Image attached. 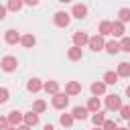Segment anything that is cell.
Returning <instances> with one entry per match:
<instances>
[{"label": "cell", "mask_w": 130, "mask_h": 130, "mask_svg": "<svg viewBox=\"0 0 130 130\" xmlns=\"http://www.w3.org/2000/svg\"><path fill=\"white\" fill-rule=\"evenodd\" d=\"M67 104H69V95H65V93H55V95H53V106H55L57 110L67 108Z\"/></svg>", "instance_id": "6da1fadb"}, {"label": "cell", "mask_w": 130, "mask_h": 130, "mask_svg": "<svg viewBox=\"0 0 130 130\" xmlns=\"http://www.w3.org/2000/svg\"><path fill=\"white\" fill-rule=\"evenodd\" d=\"M106 108H108V110H120V108H122V100H120L116 93L106 95Z\"/></svg>", "instance_id": "7a4b0ae2"}, {"label": "cell", "mask_w": 130, "mask_h": 130, "mask_svg": "<svg viewBox=\"0 0 130 130\" xmlns=\"http://www.w3.org/2000/svg\"><path fill=\"white\" fill-rule=\"evenodd\" d=\"M0 65H2V69H4V71H8V73H10V71H14V69H16L18 61H16V57H10V55H8V57H4V59L0 61Z\"/></svg>", "instance_id": "3957f363"}, {"label": "cell", "mask_w": 130, "mask_h": 130, "mask_svg": "<svg viewBox=\"0 0 130 130\" xmlns=\"http://www.w3.org/2000/svg\"><path fill=\"white\" fill-rule=\"evenodd\" d=\"M87 45H89V49H91V51H102V49L106 47V43H104V39H102L100 35H95V37H91Z\"/></svg>", "instance_id": "277c9868"}, {"label": "cell", "mask_w": 130, "mask_h": 130, "mask_svg": "<svg viewBox=\"0 0 130 130\" xmlns=\"http://www.w3.org/2000/svg\"><path fill=\"white\" fill-rule=\"evenodd\" d=\"M79 91H81V83H77V81H69L65 85V95H77Z\"/></svg>", "instance_id": "5b68a950"}, {"label": "cell", "mask_w": 130, "mask_h": 130, "mask_svg": "<svg viewBox=\"0 0 130 130\" xmlns=\"http://www.w3.org/2000/svg\"><path fill=\"white\" fill-rule=\"evenodd\" d=\"M73 41H75V47H79V49H81V47H83L85 43H89V37H87L85 32H81V30H77V32L73 35Z\"/></svg>", "instance_id": "8992f818"}, {"label": "cell", "mask_w": 130, "mask_h": 130, "mask_svg": "<svg viewBox=\"0 0 130 130\" xmlns=\"http://www.w3.org/2000/svg\"><path fill=\"white\" fill-rule=\"evenodd\" d=\"M71 116H73V120H85V118H87V108H83V106H75L73 112H71Z\"/></svg>", "instance_id": "52a82bcc"}, {"label": "cell", "mask_w": 130, "mask_h": 130, "mask_svg": "<svg viewBox=\"0 0 130 130\" xmlns=\"http://www.w3.org/2000/svg\"><path fill=\"white\" fill-rule=\"evenodd\" d=\"M22 120H24V116H22V114H20V112H16V110H14V112H10V114H8V126H12V128H14V126H16V124H20V122H22Z\"/></svg>", "instance_id": "ba28073f"}, {"label": "cell", "mask_w": 130, "mask_h": 130, "mask_svg": "<svg viewBox=\"0 0 130 130\" xmlns=\"http://www.w3.org/2000/svg\"><path fill=\"white\" fill-rule=\"evenodd\" d=\"M4 41H6L8 45H16V43L20 41V35H18L16 30L10 28V30H6V35H4Z\"/></svg>", "instance_id": "9c48e42d"}, {"label": "cell", "mask_w": 130, "mask_h": 130, "mask_svg": "<svg viewBox=\"0 0 130 130\" xmlns=\"http://www.w3.org/2000/svg\"><path fill=\"white\" fill-rule=\"evenodd\" d=\"M55 24L57 26H67L69 24V14L67 12H57L55 14Z\"/></svg>", "instance_id": "30bf717a"}, {"label": "cell", "mask_w": 130, "mask_h": 130, "mask_svg": "<svg viewBox=\"0 0 130 130\" xmlns=\"http://www.w3.org/2000/svg\"><path fill=\"white\" fill-rule=\"evenodd\" d=\"M67 57H69L71 61H79V59L83 57V51H81L79 47H71V49L67 51Z\"/></svg>", "instance_id": "8fae6325"}, {"label": "cell", "mask_w": 130, "mask_h": 130, "mask_svg": "<svg viewBox=\"0 0 130 130\" xmlns=\"http://www.w3.org/2000/svg\"><path fill=\"white\" fill-rule=\"evenodd\" d=\"M71 12H73V16H75V18H85V14H87V8H85L83 4H75Z\"/></svg>", "instance_id": "7c38bea8"}, {"label": "cell", "mask_w": 130, "mask_h": 130, "mask_svg": "<svg viewBox=\"0 0 130 130\" xmlns=\"http://www.w3.org/2000/svg\"><path fill=\"white\" fill-rule=\"evenodd\" d=\"M118 77L122 75V77H130V63H126V61H122L120 65H118Z\"/></svg>", "instance_id": "4fadbf2b"}, {"label": "cell", "mask_w": 130, "mask_h": 130, "mask_svg": "<svg viewBox=\"0 0 130 130\" xmlns=\"http://www.w3.org/2000/svg\"><path fill=\"white\" fill-rule=\"evenodd\" d=\"M104 83H108V85L118 83V73H116V71H106V75H104Z\"/></svg>", "instance_id": "5bb4252c"}, {"label": "cell", "mask_w": 130, "mask_h": 130, "mask_svg": "<svg viewBox=\"0 0 130 130\" xmlns=\"http://www.w3.org/2000/svg\"><path fill=\"white\" fill-rule=\"evenodd\" d=\"M104 35H112V22H108V20L100 22V37H104Z\"/></svg>", "instance_id": "9a60e30c"}, {"label": "cell", "mask_w": 130, "mask_h": 130, "mask_svg": "<svg viewBox=\"0 0 130 130\" xmlns=\"http://www.w3.org/2000/svg\"><path fill=\"white\" fill-rule=\"evenodd\" d=\"M112 35H114V37H122V35H124V24H122L120 20L112 22Z\"/></svg>", "instance_id": "2e32d148"}, {"label": "cell", "mask_w": 130, "mask_h": 130, "mask_svg": "<svg viewBox=\"0 0 130 130\" xmlns=\"http://www.w3.org/2000/svg\"><path fill=\"white\" fill-rule=\"evenodd\" d=\"M43 87H45V91H47V93H53V95H55V93H59V83H57V81H47Z\"/></svg>", "instance_id": "e0dca14e"}, {"label": "cell", "mask_w": 130, "mask_h": 130, "mask_svg": "<svg viewBox=\"0 0 130 130\" xmlns=\"http://www.w3.org/2000/svg\"><path fill=\"white\" fill-rule=\"evenodd\" d=\"M100 106H102V104H100L98 98H89V102H87V112H93V114H95V112H100Z\"/></svg>", "instance_id": "ac0fdd59"}, {"label": "cell", "mask_w": 130, "mask_h": 130, "mask_svg": "<svg viewBox=\"0 0 130 130\" xmlns=\"http://www.w3.org/2000/svg\"><path fill=\"white\" fill-rule=\"evenodd\" d=\"M91 91H93L95 95H102V93L106 91V83H104V81H95V83H91Z\"/></svg>", "instance_id": "d6986e66"}, {"label": "cell", "mask_w": 130, "mask_h": 130, "mask_svg": "<svg viewBox=\"0 0 130 130\" xmlns=\"http://www.w3.org/2000/svg\"><path fill=\"white\" fill-rule=\"evenodd\" d=\"M24 122H26V126L30 128V126H35V124L39 122V116H37L35 112H28V114L24 116Z\"/></svg>", "instance_id": "ffe728a7"}, {"label": "cell", "mask_w": 130, "mask_h": 130, "mask_svg": "<svg viewBox=\"0 0 130 130\" xmlns=\"http://www.w3.org/2000/svg\"><path fill=\"white\" fill-rule=\"evenodd\" d=\"M106 51H108V53H112V55H116V53L120 51V43H116V41L106 43Z\"/></svg>", "instance_id": "44dd1931"}, {"label": "cell", "mask_w": 130, "mask_h": 130, "mask_svg": "<svg viewBox=\"0 0 130 130\" xmlns=\"http://www.w3.org/2000/svg\"><path fill=\"white\" fill-rule=\"evenodd\" d=\"M26 87H28V91H32V93H35V91H39V89L43 87V83H41L39 79H30V81L26 83Z\"/></svg>", "instance_id": "7402d4cb"}, {"label": "cell", "mask_w": 130, "mask_h": 130, "mask_svg": "<svg viewBox=\"0 0 130 130\" xmlns=\"http://www.w3.org/2000/svg\"><path fill=\"white\" fill-rule=\"evenodd\" d=\"M45 110H47V104H45L43 100H37V102L32 104V112H35V114H41V112H45Z\"/></svg>", "instance_id": "603a6c76"}, {"label": "cell", "mask_w": 130, "mask_h": 130, "mask_svg": "<svg viewBox=\"0 0 130 130\" xmlns=\"http://www.w3.org/2000/svg\"><path fill=\"white\" fill-rule=\"evenodd\" d=\"M91 122L95 124V128H100V126L106 122V118H104V114H102V112H95V114L91 116Z\"/></svg>", "instance_id": "cb8c5ba5"}, {"label": "cell", "mask_w": 130, "mask_h": 130, "mask_svg": "<svg viewBox=\"0 0 130 130\" xmlns=\"http://www.w3.org/2000/svg\"><path fill=\"white\" fill-rule=\"evenodd\" d=\"M20 43L24 47H35V37L32 35H24V37H20Z\"/></svg>", "instance_id": "d4e9b609"}, {"label": "cell", "mask_w": 130, "mask_h": 130, "mask_svg": "<svg viewBox=\"0 0 130 130\" xmlns=\"http://www.w3.org/2000/svg\"><path fill=\"white\" fill-rule=\"evenodd\" d=\"M118 16H120V22H122V24L128 22V20H130V8H122V10L118 12Z\"/></svg>", "instance_id": "484cf974"}, {"label": "cell", "mask_w": 130, "mask_h": 130, "mask_svg": "<svg viewBox=\"0 0 130 130\" xmlns=\"http://www.w3.org/2000/svg\"><path fill=\"white\" fill-rule=\"evenodd\" d=\"M59 120H61V124H63V126H67V128L73 124V116H71V114H61V118H59Z\"/></svg>", "instance_id": "4316f807"}, {"label": "cell", "mask_w": 130, "mask_h": 130, "mask_svg": "<svg viewBox=\"0 0 130 130\" xmlns=\"http://www.w3.org/2000/svg\"><path fill=\"white\" fill-rule=\"evenodd\" d=\"M120 51L130 53V37H124V39H122V43H120Z\"/></svg>", "instance_id": "83f0119b"}, {"label": "cell", "mask_w": 130, "mask_h": 130, "mask_svg": "<svg viewBox=\"0 0 130 130\" xmlns=\"http://www.w3.org/2000/svg\"><path fill=\"white\" fill-rule=\"evenodd\" d=\"M22 8V2L20 0H10L8 2V10H20Z\"/></svg>", "instance_id": "f1b7e54d"}, {"label": "cell", "mask_w": 130, "mask_h": 130, "mask_svg": "<svg viewBox=\"0 0 130 130\" xmlns=\"http://www.w3.org/2000/svg\"><path fill=\"white\" fill-rule=\"evenodd\" d=\"M118 126H116V122L114 120H106L104 124H102V130H116Z\"/></svg>", "instance_id": "f546056e"}, {"label": "cell", "mask_w": 130, "mask_h": 130, "mask_svg": "<svg viewBox=\"0 0 130 130\" xmlns=\"http://www.w3.org/2000/svg\"><path fill=\"white\" fill-rule=\"evenodd\" d=\"M120 116H122L124 120H130V106H122V108H120Z\"/></svg>", "instance_id": "4dcf8cb0"}, {"label": "cell", "mask_w": 130, "mask_h": 130, "mask_svg": "<svg viewBox=\"0 0 130 130\" xmlns=\"http://www.w3.org/2000/svg\"><path fill=\"white\" fill-rule=\"evenodd\" d=\"M8 102V89L0 87V104H6Z\"/></svg>", "instance_id": "1f68e13d"}, {"label": "cell", "mask_w": 130, "mask_h": 130, "mask_svg": "<svg viewBox=\"0 0 130 130\" xmlns=\"http://www.w3.org/2000/svg\"><path fill=\"white\" fill-rule=\"evenodd\" d=\"M6 128H8V118L0 116V130H6Z\"/></svg>", "instance_id": "d6a6232c"}, {"label": "cell", "mask_w": 130, "mask_h": 130, "mask_svg": "<svg viewBox=\"0 0 130 130\" xmlns=\"http://www.w3.org/2000/svg\"><path fill=\"white\" fill-rule=\"evenodd\" d=\"M4 18H6V8L0 4V20H4Z\"/></svg>", "instance_id": "836d02e7"}, {"label": "cell", "mask_w": 130, "mask_h": 130, "mask_svg": "<svg viewBox=\"0 0 130 130\" xmlns=\"http://www.w3.org/2000/svg\"><path fill=\"white\" fill-rule=\"evenodd\" d=\"M16 130H30V128H28V126H26V124H24V126H18V128H16Z\"/></svg>", "instance_id": "e575fe53"}, {"label": "cell", "mask_w": 130, "mask_h": 130, "mask_svg": "<svg viewBox=\"0 0 130 130\" xmlns=\"http://www.w3.org/2000/svg\"><path fill=\"white\" fill-rule=\"evenodd\" d=\"M43 130H55V128H53V126H51V124H47V126H45V128H43Z\"/></svg>", "instance_id": "d590c367"}, {"label": "cell", "mask_w": 130, "mask_h": 130, "mask_svg": "<svg viewBox=\"0 0 130 130\" xmlns=\"http://www.w3.org/2000/svg\"><path fill=\"white\" fill-rule=\"evenodd\" d=\"M126 95H128V98H130V85H128V87H126Z\"/></svg>", "instance_id": "8d00e7d4"}, {"label": "cell", "mask_w": 130, "mask_h": 130, "mask_svg": "<svg viewBox=\"0 0 130 130\" xmlns=\"http://www.w3.org/2000/svg\"><path fill=\"white\" fill-rule=\"evenodd\" d=\"M6 130H16V128H12V126H8V128H6Z\"/></svg>", "instance_id": "74e56055"}, {"label": "cell", "mask_w": 130, "mask_h": 130, "mask_svg": "<svg viewBox=\"0 0 130 130\" xmlns=\"http://www.w3.org/2000/svg\"><path fill=\"white\" fill-rule=\"evenodd\" d=\"M116 130H128V128H116Z\"/></svg>", "instance_id": "f35d334b"}, {"label": "cell", "mask_w": 130, "mask_h": 130, "mask_svg": "<svg viewBox=\"0 0 130 130\" xmlns=\"http://www.w3.org/2000/svg\"><path fill=\"white\" fill-rule=\"evenodd\" d=\"M93 130H102V128H93Z\"/></svg>", "instance_id": "ab89813d"}, {"label": "cell", "mask_w": 130, "mask_h": 130, "mask_svg": "<svg viewBox=\"0 0 130 130\" xmlns=\"http://www.w3.org/2000/svg\"><path fill=\"white\" fill-rule=\"evenodd\" d=\"M128 130H130V124H128Z\"/></svg>", "instance_id": "60d3db41"}]
</instances>
